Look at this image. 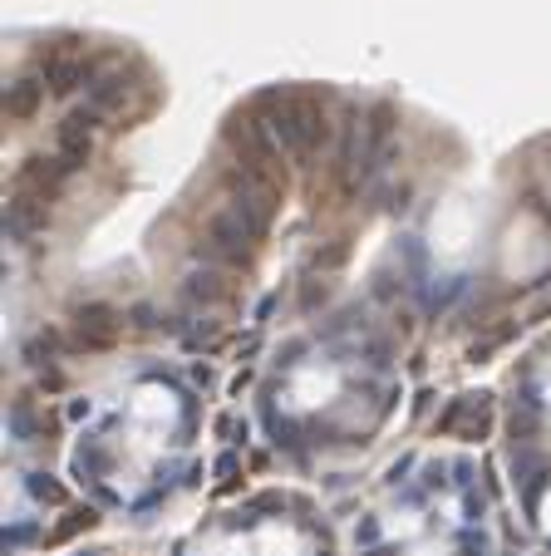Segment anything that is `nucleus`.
Listing matches in <instances>:
<instances>
[{
    "instance_id": "f257e3e1",
    "label": "nucleus",
    "mask_w": 551,
    "mask_h": 556,
    "mask_svg": "<svg viewBox=\"0 0 551 556\" xmlns=\"http://www.w3.org/2000/svg\"><path fill=\"white\" fill-rule=\"evenodd\" d=\"M261 109H266V128L276 134L281 153H291V157H315L321 143L330 138L325 104L311 94H266Z\"/></svg>"
},
{
    "instance_id": "f03ea898",
    "label": "nucleus",
    "mask_w": 551,
    "mask_h": 556,
    "mask_svg": "<svg viewBox=\"0 0 551 556\" xmlns=\"http://www.w3.org/2000/svg\"><path fill=\"white\" fill-rule=\"evenodd\" d=\"M256 227H251L247 217H241L231 202H217L208 217V227H202V256L208 262H222V266H247L251 262V247H256Z\"/></svg>"
},
{
    "instance_id": "7ed1b4c3",
    "label": "nucleus",
    "mask_w": 551,
    "mask_h": 556,
    "mask_svg": "<svg viewBox=\"0 0 551 556\" xmlns=\"http://www.w3.org/2000/svg\"><path fill=\"white\" fill-rule=\"evenodd\" d=\"M40 85L50 89V94H70V89L79 85H95V60L79 50H54L40 60Z\"/></svg>"
},
{
    "instance_id": "20e7f679",
    "label": "nucleus",
    "mask_w": 551,
    "mask_h": 556,
    "mask_svg": "<svg viewBox=\"0 0 551 556\" xmlns=\"http://www.w3.org/2000/svg\"><path fill=\"white\" fill-rule=\"evenodd\" d=\"M74 336H79L84 350H104L114 345L118 336V315L109 311V305H84L79 315H74Z\"/></svg>"
},
{
    "instance_id": "39448f33",
    "label": "nucleus",
    "mask_w": 551,
    "mask_h": 556,
    "mask_svg": "<svg viewBox=\"0 0 551 556\" xmlns=\"http://www.w3.org/2000/svg\"><path fill=\"white\" fill-rule=\"evenodd\" d=\"M128 89H134V85H128L124 70L95 74V85H89V109H95V114H114V109H124Z\"/></svg>"
},
{
    "instance_id": "423d86ee",
    "label": "nucleus",
    "mask_w": 551,
    "mask_h": 556,
    "mask_svg": "<svg viewBox=\"0 0 551 556\" xmlns=\"http://www.w3.org/2000/svg\"><path fill=\"white\" fill-rule=\"evenodd\" d=\"M443 429L448 433H463V429L483 433V429H488V394H463V400L443 414Z\"/></svg>"
},
{
    "instance_id": "0eeeda50",
    "label": "nucleus",
    "mask_w": 551,
    "mask_h": 556,
    "mask_svg": "<svg viewBox=\"0 0 551 556\" xmlns=\"http://www.w3.org/2000/svg\"><path fill=\"white\" fill-rule=\"evenodd\" d=\"M45 104V85L40 79H15L11 89H5V114L11 118H35V109Z\"/></svg>"
},
{
    "instance_id": "6e6552de",
    "label": "nucleus",
    "mask_w": 551,
    "mask_h": 556,
    "mask_svg": "<svg viewBox=\"0 0 551 556\" xmlns=\"http://www.w3.org/2000/svg\"><path fill=\"white\" fill-rule=\"evenodd\" d=\"M188 295H198V301H222V295H227V286H222V276L217 271H192L188 276Z\"/></svg>"
}]
</instances>
